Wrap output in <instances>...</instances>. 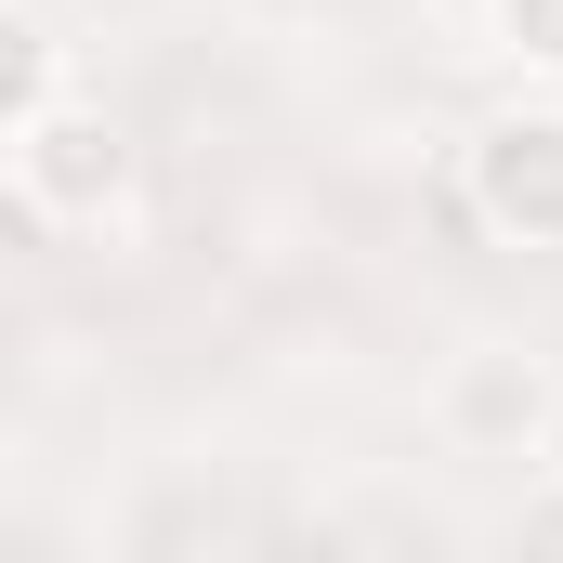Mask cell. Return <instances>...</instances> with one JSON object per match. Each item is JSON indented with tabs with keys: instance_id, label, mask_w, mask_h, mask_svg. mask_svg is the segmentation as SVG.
I'll return each mask as SVG.
<instances>
[{
	"instance_id": "cell-1",
	"label": "cell",
	"mask_w": 563,
	"mask_h": 563,
	"mask_svg": "<svg viewBox=\"0 0 563 563\" xmlns=\"http://www.w3.org/2000/svg\"><path fill=\"white\" fill-rule=\"evenodd\" d=\"M432 445L472 459V472H538L563 445L551 354H525V341H459V354L432 367Z\"/></svg>"
},
{
	"instance_id": "cell-2",
	"label": "cell",
	"mask_w": 563,
	"mask_h": 563,
	"mask_svg": "<svg viewBox=\"0 0 563 563\" xmlns=\"http://www.w3.org/2000/svg\"><path fill=\"white\" fill-rule=\"evenodd\" d=\"M459 210L498 250H563V92H525L459 144Z\"/></svg>"
},
{
	"instance_id": "cell-3",
	"label": "cell",
	"mask_w": 563,
	"mask_h": 563,
	"mask_svg": "<svg viewBox=\"0 0 563 563\" xmlns=\"http://www.w3.org/2000/svg\"><path fill=\"white\" fill-rule=\"evenodd\" d=\"M0 170L26 184L40 223H119V210H132V132H119L106 106H79V92H53L26 132L0 144Z\"/></svg>"
},
{
	"instance_id": "cell-4",
	"label": "cell",
	"mask_w": 563,
	"mask_h": 563,
	"mask_svg": "<svg viewBox=\"0 0 563 563\" xmlns=\"http://www.w3.org/2000/svg\"><path fill=\"white\" fill-rule=\"evenodd\" d=\"M53 92H66V40H53V13H40V0H0V144L26 132Z\"/></svg>"
},
{
	"instance_id": "cell-5",
	"label": "cell",
	"mask_w": 563,
	"mask_h": 563,
	"mask_svg": "<svg viewBox=\"0 0 563 563\" xmlns=\"http://www.w3.org/2000/svg\"><path fill=\"white\" fill-rule=\"evenodd\" d=\"M485 40H498L525 79H551V92H563V0H485Z\"/></svg>"
},
{
	"instance_id": "cell-6",
	"label": "cell",
	"mask_w": 563,
	"mask_h": 563,
	"mask_svg": "<svg viewBox=\"0 0 563 563\" xmlns=\"http://www.w3.org/2000/svg\"><path fill=\"white\" fill-rule=\"evenodd\" d=\"M40 236H53V223H40V210H26V184H13V170H0V263H26V250H40Z\"/></svg>"
}]
</instances>
